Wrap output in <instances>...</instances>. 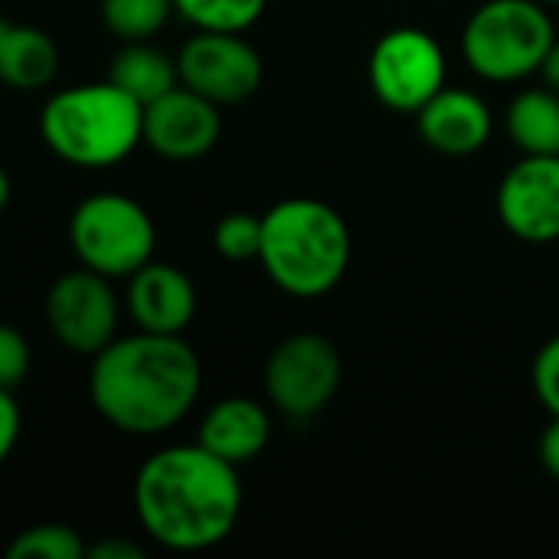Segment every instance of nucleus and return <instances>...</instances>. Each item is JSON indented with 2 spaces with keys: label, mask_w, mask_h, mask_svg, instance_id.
Wrapping results in <instances>:
<instances>
[{
  "label": "nucleus",
  "mask_w": 559,
  "mask_h": 559,
  "mask_svg": "<svg viewBox=\"0 0 559 559\" xmlns=\"http://www.w3.org/2000/svg\"><path fill=\"white\" fill-rule=\"evenodd\" d=\"M219 105L187 85H174L167 95L144 105L141 144L167 160H197L219 141Z\"/></svg>",
  "instance_id": "12"
},
{
  "label": "nucleus",
  "mask_w": 559,
  "mask_h": 559,
  "mask_svg": "<svg viewBox=\"0 0 559 559\" xmlns=\"http://www.w3.org/2000/svg\"><path fill=\"white\" fill-rule=\"evenodd\" d=\"M59 72L56 39L26 23L0 20V82L13 92H39Z\"/></svg>",
  "instance_id": "16"
},
{
  "label": "nucleus",
  "mask_w": 559,
  "mask_h": 559,
  "mask_svg": "<svg viewBox=\"0 0 559 559\" xmlns=\"http://www.w3.org/2000/svg\"><path fill=\"white\" fill-rule=\"evenodd\" d=\"M531 380H534V393L544 403V409L550 416H559V334L537 350Z\"/></svg>",
  "instance_id": "23"
},
{
  "label": "nucleus",
  "mask_w": 559,
  "mask_h": 559,
  "mask_svg": "<svg viewBox=\"0 0 559 559\" xmlns=\"http://www.w3.org/2000/svg\"><path fill=\"white\" fill-rule=\"evenodd\" d=\"M174 0H102V23L121 43H141L164 29Z\"/></svg>",
  "instance_id": "19"
},
{
  "label": "nucleus",
  "mask_w": 559,
  "mask_h": 559,
  "mask_svg": "<svg viewBox=\"0 0 559 559\" xmlns=\"http://www.w3.org/2000/svg\"><path fill=\"white\" fill-rule=\"evenodd\" d=\"M416 131L432 151L449 157H468L491 141L495 118L481 95L445 85L416 111Z\"/></svg>",
  "instance_id": "14"
},
{
  "label": "nucleus",
  "mask_w": 559,
  "mask_h": 559,
  "mask_svg": "<svg viewBox=\"0 0 559 559\" xmlns=\"http://www.w3.org/2000/svg\"><path fill=\"white\" fill-rule=\"evenodd\" d=\"M550 3H559V0H550Z\"/></svg>",
  "instance_id": "30"
},
{
  "label": "nucleus",
  "mask_w": 559,
  "mask_h": 559,
  "mask_svg": "<svg viewBox=\"0 0 559 559\" xmlns=\"http://www.w3.org/2000/svg\"><path fill=\"white\" fill-rule=\"evenodd\" d=\"M46 324L66 350L95 357L115 341L118 331V298L111 292V278L85 265L59 275L46 292Z\"/></svg>",
  "instance_id": "9"
},
{
  "label": "nucleus",
  "mask_w": 559,
  "mask_h": 559,
  "mask_svg": "<svg viewBox=\"0 0 559 559\" xmlns=\"http://www.w3.org/2000/svg\"><path fill=\"white\" fill-rule=\"evenodd\" d=\"M259 262L285 295L321 298L350 269V229L324 200H282L262 216Z\"/></svg>",
  "instance_id": "3"
},
{
  "label": "nucleus",
  "mask_w": 559,
  "mask_h": 559,
  "mask_svg": "<svg viewBox=\"0 0 559 559\" xmlns=\"http://www.w3.org/2000/svg\"><path fill=\"white\" fill-rule=\"evenodd\" d=\"M269 0H174V13H180L197 29L219 33H246L262 13Z\"/></svg>",
  "instance_id": "20"
},
{
  "label": "nucleus",
  "mask_w": 559,
  "mask_h": 559,
  "mask_svg": "<svg viewBox=\"0 0 559 559\" xmlns=\"http://www.w3.org/2000/svg\"><path fill=\"white\" fill-rule=\"evenodd\" d=\"M554 39V20L537 0H485L462 29V56L488 82H521L540 72Z\"/></svg>",
  "instance_id": "5"
},
{
  "label": "nucleus",
  "mask_w": 559,
  "mask_h": 559,
  "mask_svg": "<svg viewBox=\"0 0 559 559\" xmlns=\"http://www.w3.org/2000/svg\"><path fill=\"white\" fill-rule=\"evenodd\" d=\"M213 246L229 262H252L262 249V216L226 213L213 229Z\"/></svg>",
  "instance_id": "22"
},
{
  "label": "nucleus",
  "mask_w": 559,
  "mask_h": 559,
  "mask_svg": "<svg viewBox=\"0 0 559 559\" xmlns=\"http://www.w3.org/2000/svg\"><path fill=\"white\" fill-rule=\"evenodd\" d=\"M141 121L144 105L105 79L49 95L39 111V138L59 160L102 170L138 151Z\"/></svg>",
  "instance_id": "4"
},
{
  "label": "nucleus",
  "mask_w": 559,
  "mask_h": 559,
  "mask_svg": "<svg viewBox=\"0 0 559 559\" xmlns=\"http://www.w3.org/2000/svg\"><path fill=\"white\" fill-rule=\"evenodd\" d=\"M540 75H544V85L559 95V39H554V46L547 49V56L540 62Z\"/></svg>",
  "instance_id": "28"
},
{
  "label": "nucleus",
  "mask_w": 559,
  "mask_h": 559,
  "mask_svg": "<svg viewBox=\"0 0 559 559\" xmlns=\"http://www.w3.org/2000/svg\"><path fill=\"white\" fill-rule=\"evenodd\" d=\"M508 134L521 154H559V95L554 88H524L508 105Z\"/></svg>",
  "instance_id": "18"
},
{
  "label": "nucleus",
  "mask_w": 559,
  "mask_h": 559,
  "mask_svg": "<svg viewBox=\"0 0 559 559\" xmlns=\"http://www.w3.org/2000/svg\"><path fill=\"white\" fill-rule=\"evenodd\" d=\"M29 373V344L13 324H0V386L16 390Z\"/></svg>",
  "instance_id": "24"
},
{
  "label": "nucleus",
  "mask_w": 559,
  "mask_h": 559,
  "mask_svg": "<svg viewBox=\"0 0 559 559\" xmlns=\"http://www.w3.org/2000/svg\"><path fill=\"white\" fill-rule=\"evenodd\" d=\"M20 426H23V419H20V406H16V400H13V390H3L0 386V465L10 459V452L16 449V442H20Z\"/></svg>",
  "instance_id": "25"
},
{
  "label": "nucleus",
  "mask_w": 559,
  "mask_h": 559,
  "mask_svg": "<svg viewBox=\"0 0 559 559\" xmlns=\"http://www.w3.org/2000/svg\"><path fill=\"white\" fill-rule=\"evenodd\" d=\"M10 193H13L10 177H7V170L0 167V213H3V210H7V203H10Z\"/></svg>",
  "instance_id": "29"
},
{
  "label": "nucleus",
  "mask_w": 559,
  "mask_h": 559,
  "mask_svg": "<svg viewBox=\"0 0 559 559\" xmlns=\"http://www.w3.org/2000/svg\"><path fill=\"white\" fill-rule=\"evenodd\" d=\"M144 550L131 540H121V537H108L102 544H92L85 550V559H141Z\"/></svg>",
  "instance_id": "26"
},
{
  "label": "nucleus",
  "mask_w": 559,
  "mask_h": 559,
  "mask_svg": "<svg viewBox=\"0 0 559 559\" xmlns=\"http://www.w3.org/2000/svg\"><path fill=\"white\" fill-rule=\"evenodd\" d=\"M341 354L324 334H292L265 360V396L288 419H311L337 396Z\"/></svg>",
  "instance_id": "7"
},
{
  "label": "nucleus",
  "mask_w": 559,
  "mask_h": 559,
  "mask_svg": "<svg viewBox=\"0 0 559 559\" xmlns=\"http://www.w3.org/2000/svg\"><path fill=\"white\" fill-rule=\"evenodd\" d=\"M69 246L79 265L105 278H128L154 259L157 229L138 200L124 193H95L72 210Z\"/></svg>",
  "instance_id": "6"
},
{
  "label": "nucleus",
  "mask_w": 559,
  "mask_h": 559,
  "mask_svg": "<svg viewBox=\"0 0 559 559\" xmlns=\"http://www.w3.org/2000/svg\"><path fill=\"white\" fill-rule=\"evenodd\" d=\"M177 75L216 105H239L262 85V56L239 33L197 29L177 52Z\"/></svg>",
  "instance_id": "10"
},
{
  "label": "nucleus",
  "mask_w": 559,
  "mask_h": 559,
  "mask_svg": "<svg viewBox=\"0 0 559 559\" xmlns=\"http://www.w3.org/2000/svg\"><path fill=\"white\" fill-rule=\"evenodd\" d=\"M540 465L547 468L550 478L559 481V416L550 419V426L540 436Z\"/></svg>",
  "instance_id": "27"
},
{
  "label": "nucleus",
  "mask_w": 559,
  "mask_h": 559,
  "mask_svg": "<svg viewBox=\"0 0 559 559\" xmlns=\"http://www.w3.org/2000/svg\"><path fill=\"white\" fill-rule=\"evenodd\" d=\"M498 219L521 242L559 239V154H524L498 183Z\"/></svg>",
  "instance_id": "11"
},
{
  "label": "nucleus",
  "mask_w": 559,
  "mask_h": 559,
  "mask_svg": "<svg viewBox=\"0 0 559 559\" xmlns=\"http://www.w3.org/2000/svg\"><path fill=\"white\" fill-rule=\"evenodd\" d=\"M88 544L82 534L69 524H33L20 531L10 547L7 559H85Z\"/></svg>",
  "instance_id": "21"
},
{
  "label": "nucleus",
  "mask_w": 559,
  "mask_h": 559,
  "mask_svg": "<svg viewBox=\"0 0 559 559\" xmlns=\"http://www.w3.org/2000/svg\"><path fill=\"white\" fill-rule=\"evenodd\" d=\"M272 439V419L262 403L249 396H226L210 406L200 423L197 442L229 465H246L265 452Z\"/></svg>",
  "instance_id": "15"
},
{
  "label": "nucleus",
  "mask_w": 559,
  "mask_h": 559,
  "mask_svg": "<svg viewBox=\"0 0 559 559\" xmlns=\"http://www.w3.org/2000/svg\"><path fill=\"white\" fill-rule=\"evenodd\" d=\"M108 79L124 88L131 98H138L141 105H151L154 98L167 95L174 85H180L177 75V59H170L164 49L151 46L147 39L141 43H124L108 69Z\"/></svg>",
  "instance_id": "17"
},
{
  "label": "nucleus",
  "mask_w": 559,
  "mask_h": 559,
  "mask_svg": "<svg viewBox=\"0 0 559 559\" xmlns=\"http://www.w3.org/2000/svg\"><path fill=\"white\" fill-rule=\"evenodd\" d=\"M373 95L400 115H416L439 88H445V52L439 39L419 26L383 33L367 62Z\"/></svg>",
  "instance_id": "8"
},
{
  "label": "nucleus",
  "mask_w": 559,
  "mask_h": 559,
  "mask_svg": "<svg viewBox=\"0 0 559 559\" xmlns=\"http://www.w3.org/2000/svg\"><path fill=\"white\" fill-rule=\"evenodd\" d=\"M128 314L138 331L183 334L197 314V288L183 269L151 259L128 275Z\"/></svg>",
  "instance_id": "13"
},
{
  "label": "nucleus",
  "mask_w": 559,
  "mask_h": 559,
  "mask_svg": "<svg viewBox=\"0 0 559 559\" xmlns=\"http://www.w3.org/2000/svg\"><path fill=\"white\" fill-rule=\"evenodd\" d=\"M134 511L154 544L177 554L210 550L239 524V472L200 442L167 445L138 468Z\"/></svg>",
  "instance_id": "2"
},
{
  "label": "nucleus",
  "mask_w": 559,
  "mask_h": 559,
  "mask_svg": "<svg viewBox=\"0 0 559 559\" xmlns=\"http://www.w3.org/2000/svg\"><path fill=\"white\" fill-rule=\"evenodd\" d=\"M203 386L197 350L180 334L115 337L92 357L88 400L118 432L151 439L187 419Z\"/></svg>",
  "instance_id": "1"
}]
</instances>
